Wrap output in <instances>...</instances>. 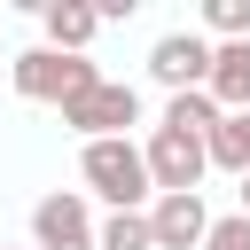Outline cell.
Returning a JSON list of instances; mask_svg holds the SVG:
<instances>
[{"label":"cell","mask_w":250,"mask_h":250,"mask_svg":"<svg viewBox=\"0 0 250 250\" xmlns=\"http://www.w3.org/2000/svg\"><path fill=\"white\" fill-rule=\"evenodd\" d=\"M94 250H156V242H148L141 211H109V219H94Z\"/></svg>","instance_id":"7c38bea8"},{"label":"cell","mask_w":250,"mask_h":250,"mask_svg":"<svg viewBox=\"0 0 250 250\" xmlns=\"http://www.w3.org/2000/svg\"><path fill=\"white\" fill-rule=\"evenodd\" d=\"M203 164H219V172H250V109H234V117H219L211 133H203Z\"/></svg>","instance_id":"30bf717a"},{"label":"cell","mask_w":250,"mask_h":250,"mask_svg":"<svg viewBox=\"0 0 250 250\" xmlns=\"http://www.w3.org/2000/svg\"><path fill=\"white\" fill-rule=\"evenodd\" d=\"M148 242L156 250H203V227H211V211H203V195H148Z\"/></svg>","instance_id":"52a82bcc"},{"label":"cell","mask_w":250,"mask_h":250,"mask_svg":"<svg viewBox=\"0 0 250 250\" xmlns=\"http://www.w3.org/2000/svg\"><path fill=\"white\" fill-rule=\"evenodd\" d=\"M141 164H148V188L156 195H203V141H180V133H164V125H148V141H141Z\"/></svg>","instance_id":"277c9868"},{"label":"cell","mask_w":250,"mask_h":250,"mask_svg":"<svg viewBox=\"0 0 250 250\" xmlns=\"http://www.w3.org/2000/svg\"><path fill=\"white\" fill-rule=\"evenodd\" d=\"M8 78H16V94L23 102H70V94H86L94 78H102V62L94 55H55V47H23L16 62H8Z\"/></svg>","instance_id":"3957f363"},{"label":"cell","mask_w":250,"mask_h":250,"mask_svg":"<svg viewBox=\"0 0 250 250\" xmlns=\"http://www.w3.org/2000/svg\"><path fill=\"white\" fill-rule=\"evenodd\" d=\"M0 250H8V242H0Z\"/></svg>","instance_id":"2e32d148"},{"label":"cell","mask_w":250,"mask_h":250,"mask_svg":"<svg viewBox=\"0 0 250 250\" xmlns=\"http://www.w3.org/2000/svg\"><path fill=\"white\" fill-rule=\"evenodd\" d=\"M242 219H250V172H242Z\"/></svg>","instance_id":"9a60e30c"},{"label":"cell","mask_w":250,"mask_h":250,"mask_svg":"<svg viewBox=\"0 0 250 250\" xmlns=\"http://www.w3.org/2000/svg\"><path fill=\"white\" fill-rule=\"evenodd\" d=\"M164 133H180V141H203L211 125H219V109H211V94H164V117H156Z\"/></svg>","instance_id":"8fae6325"},{"label":"cell","mask_w":250,"mask_h":250,"mask_svg":"<svg viewBox=\"0 0 250 250\" xmlns=\"http://www.w3.org/2000/svg\"><path fill=\"white\" fill-rule=\"evenodd\" d=\"M203 39H211V47L250 39V0H211V8H203Z\"/></svg>","instance_id":"4fadbf2b"},{"label":"cell","mask_w":250,"mask_h":250,"mask_svg":"<svg viewBox=\"0 0 250 250\" xmlns=\"http://www.w3.org/2000/svg\"><path fill=\"white\" fill-rule=\"evenodd\" d=\"M62 125H70L78 141H133V125H141V86H133V78H94L86 94L62 102Z\"/></svg>","instance_id":"7a4b0ae2"},{"label":"cell","mask_w":250,"mask_h":250,"mask_svg":"<svg viewBox=\"0 0 250 250\" xmlns=\"http://www.w3.org/2000/svg\"><path fill=\"white\" fill-rule=\"evenodd\" d=\"M203 250H250V219H242V211L211 219V227H203Z\"/></svg>","instance_id":"5bb4252c"},{"label":"cell","mask_w":250,"mask_h":250,"mask_svg":"<svg viewBox=\"0 0 250 250\" xmlns=\"http://www.w3.org/2000/svg\"><path fill=\"white\" fill-rule=\"evenodd\" d=\"M203 94H211V109H219V117L250 109V39L211 47V78H203Z\"/></svg>","instance_id":"ba28073f"},{"label":"cell","mask_w":250,"mask_h":250,"mask_svg":"<svg viewBox=\"0 0 250 250\" xmlns=\"http://www.w3.org/2000/svg\"><path fill=\"white\" fill-rule=\"evenodd\" d=\"M31 250H94V203L78 188H55L31 203Z\"/></svg>","instance_id":"5b68a950"},{"label":"cell","mask_w":250,"mask_h":250,"mask_svg":"<svg viewBox=\"0 0 250 250\" xmlns=\"http://www.w3.org/2000/svg\"><path fill=\"white\" fill-rule=\"evenodd\" d=\"M78 180L109 211H148V195H156L148 188V164H141V141H86L78 148Z\"/></svg>","instance_id":"6da1fadb"},{"label":"cell","mask_w":250,"mask_h":250,"mask_svg":"<svg viewBox=\"0 0 250 250\" xmlns=\"http://www.w3.org/2000/svg\"><path fill=\"white\" fill-rule=\"evenodd\" d=\"M148 78H156L164 94H203V78H211V39H203V31H164V39L148 47Z\"/></svg>","instance_id":"8992f818"},{"label":"cell","mask_w":250,"mask_h":250,"mask_svg":"<svg viewBox=\"0 0 250 250\" xmlns=\"http://www.w3.org/2000/svg\"><path fill=\"white\" fill-rule=\"evenodd\" d=\"M39 31H47L39 47H55V55H86L102 23H94V8H86V0H39Z\"/></svg>","instance_id":"9c48e42d"}]
</instances>
